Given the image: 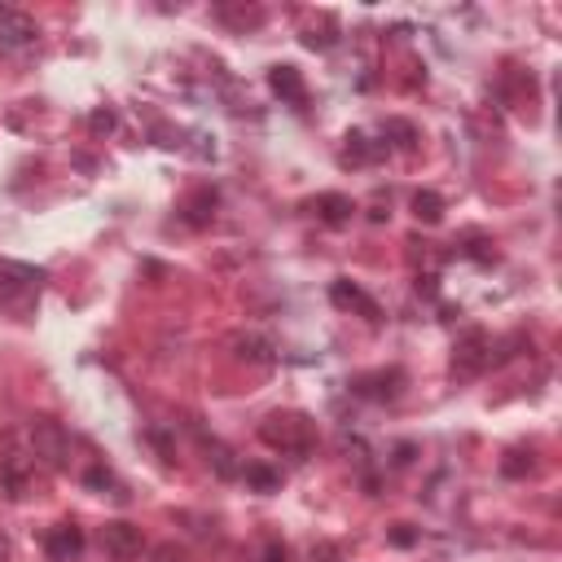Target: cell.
I'll return each instance as SVG.
<instances>
[{
  "instance_id": "cell-5",
  "label": "cell",
  "mask_w": 562,
  "mask_h": 562,
  "mask_svg": "<svg viewBox=\"0 0 562 562\" xmlns=\"http://www.w3.org/2000/svg\"><path fill=\"white\" fill-rule=\"evenodd\" d=\"M40 281H44V272H40V268L18 263V259H0V307H4V303H13L18 294L35 290Z\"/></svg>"
},
{
  "instance_id": "cell-10",
  "label": "cell",
  "mask_w": 562,
  "mask_h": 562,
  "mask_svg": "<svg viewBox=\"0 0 562 562\" xmlns=\"http://www.w3.org/2000/svg\"><path fill=\"white\" fill-rule=\"evenodd\" d=\"M316 206H321V220H329V224H342V220L351 215V202H347V198H338V193L316 198Z\"/></svg>"
},
{
  "instance_id": "cell-13",
  "label": "cell",
  "mask_w": 562,
  "mask_h": 562,
  "mask_svg": "<svg viewBox=\"0 0 562 562\" xmlns=\"http://www.w3.org/2000/svg\"><path fill=\"white\" fill-rule=\"evenodd\" d=\"M88 123H92V132H110V127H114V114H110V110H97Z\"/></svg>"
},
{
  "instance_id": "cell-14",
  "label": "cell",
  "mask_w": 562,
  "mask_h": 562,
  "mask_svg": "<svg viewBox=\"0 0 562 562\" xmlns=\"http://www.w3.org/2000/svg\"><path fill=\"white\" fill-rule=\"evenodd\" d=\"M88 487H114V479L105 470H88Z\"/></svg>"
},
{
  "instance_id": "cell-12",
  "label": "cell",
  "mask_w": 562,
  "mask_h": 562,
  "mask_svg": "<svg viewBox=\"0 0 562 562\" xmlns=\"http://www.w3.org/2000/svg\"><path fill=\"white\" fill-rule=\"evenodd\" d=\"M233 347H241V351H237L241 360H259V364H263V360H272L268 342H259V338H241V334H237V338H233Z\"/></svg>"
},
{
  "instance_id": "cell-11",
  "label": "cell",
  "mask_w": 562,
  "mask_h": 562,
  "mask_svg": "<svg viewBox=\"0 0 562 562\" xmlns=\"http://www.w3.org/2000/svg\"><path fill=\"white\" fill-rule=\"evenodd\" d=\"M241 474H246V483H250V487H259V492H277V487H281V474H277V470H268V465H246Z\"/></svg>"
},
{
  "instance_id": "cell-9",
  "label": "cell",
  "mask_w": 562,
  "mask_h": 562,
  "mask_svg": "<svg viewBox=\"0 0 562 562\" xmlns=\"http://www.w3.org/2000/svg\"><path fill=\"white\" fill-rule=\"evenodd\" d=\"M413 215H417V220H426V224H435V220L443 215L439 193H430V189H426V193H413Z\"/></svg>"
},
{
  "instance_id": "cell-4",
  "label": "cell",
  "mask_w": 562,
  "mask_h": 562,
  "mask_svg": "<svg viewBox=\"0 0 562 562\" xmlns=\"http://www.w3.org/2000/svg\"><path fill=\"white\" fill-rule=\"evenodd\" d=\"M140 527H132V522H105L101 527V549L114 558V562H132V558H140Z\"/></svg>"
},
{
  "instance_id": "cell-8",
  "label": "cell",
  "mask_w": 562,
  "mask_h": 562,
  "mask_svg": "<svg viewBox=\"0 0 562 562\" xmlns=\"http://www.w3.org/2000/svg\"><path fill=\"white\" fill-rule=\"evenodd\" d=\"M334 303H338V307H360L364 316H373V312H378V307H373L356 285H347V281H338V285H334Z\"/></svg>"
},
{
  "instance_id": "cell-2",
  "label": "cell",
  "mask_w": 562,
  "mask_h": 562,
  "mask_svg": "<svg viewBox=\"0 0 562 562\" xmlns=\"http://www.w3.org/2000/svg\"><path fill=\"white\" fill-rule=\"evenodd\" d=\"M35 44H40L35 18L18 4H0V48L4 53H31Z\"/></svg>"
},
{
  "instance_id": "cell-7",
  "label": "cell",
  "mask_w": 562,
  "mask_h": 562,
  "mask_svg": "<svg viewBox=\"0 0 562 562\" xmlns=\"http://www.w3.org/2000/svg\"><path fill=\"white\" fill-rule=\"evenodd\" d=\"M268 83H272V92H277L281 101H290V105H303V101H307L303 75H299L294 66H272V70H268Z\"/></svg>"
},
{
  "instance_id": "cell-6",
  "label": "cell",
  "mask_w": 562,
  "mask_h": 562,
  "mask_svg": "<svg viewBox=\"0 0 562 562\" xmlns=\"http://www.w3.org/2000/svg\"><path fill=\"white\" fill-rule=\"evenodd\" d=\"M44 553H48V562H75V558L83 553V531H79L75 522L53 527L48 540H44Z\"/></svg>"
},
{
  "instance_id": "cell-3",
  "label": "cell",
  "mask_w": 562,
  "mask_h": 562,
  "mask_svg": "<svg viewBox=\"0 0 562 562\" xmlns=\"http://www.w3.org/2000/svg\"><path fill=\"white\" fill-rule=\"evenodd\" d=\"M263 439L272 448H285V452H307L312 448V426L299 413H272L263 422Z\"/></svg>"
},
{
  "instance_id": "cell-1",
  "label": "cell",
  "mask_w": 562,
  "mask_h": 562,
  "mask_svg": "<svg viewBox=\"0 0 562 562\" xmlns=\"http://www.w3.org/2000/svg\"><path fill=\"white\" fill-rule=\"evenodd\" d=\"M31 461H40L48 470H61L70 461V435L48 417L31 422Z\"/></svg>"
}]
</instances>
